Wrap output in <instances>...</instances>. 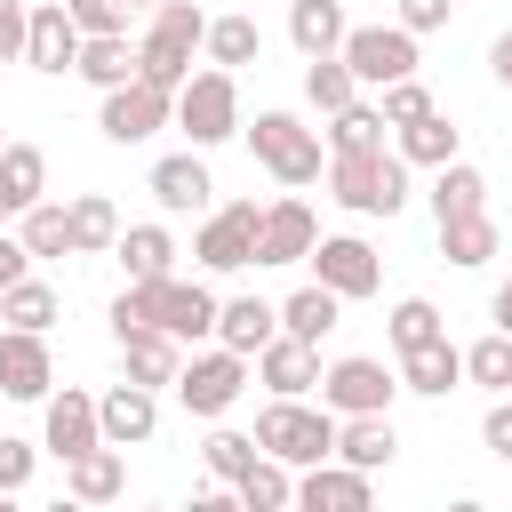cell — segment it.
Segmentation results:
<instances>
[{
    "label": "cell",
    "instance_id": "cell-1",
    "mask_svg": "<svg viewBox=\"0 0 512 512\" xmlns=\"http://www.w3.org/2000/svg\"><path fill=\"white\" fill-rule=\"evenodd\" d=\"M328 192L352 216H400L408 208V160L400 152H328Z\"/></svg>",
    "mask_w": 512,
    "mask_h": 512
},
{
    "label": "cell",
    "instance_id": "cell-2",
    "mask_svg": "<svg viewBox=\"0 0 512 512\" xmlns=\"http://www.w3.org/2000/svg\"><path fill=\"white\" fill-rule=\"evenodd\" d=\"M256 448L264 456H280V464H328L336 456V408L320 400H264V416H256Z\"/></svg>",
    "mask_w": 512,
    "mask_h": 512
},
{
    "label": "cell",
    "instance_id": "cell-3",
    "mask_svg": "<svg viewBox=\"0 0 512 512\" xmlns=\"http://www.w3.org/2000/svg\"><path fill=\"white\" fill-rule=\"evenodd\" d=\"M200 40H208V8H200V0H160V8H152V24H144V40H136L144 80L184 88V80H192V48H200Z\"/></svg>",
    "mask_w": 512,
    "mask_h": 512
},
{
    "label": "cell",
    "instance_id": "cell-4",
    "mask_svg": "<svg viewBox=\"0 0 512 512\" xmlns=\"http://www.w3.org/2000/svg\"><path fill=\"white\" fill-rule=\"evenodd\" d=\"M248 376H256V360H248V352L208 344V352H184V368H176V400H184V416L216 424V416L248 392Z\"/></svg>",
    "mask_w": 512,
    "mask_h": 512
},
{
    "label": "cell",
    "instance_id": "cell-5",
    "mask_svg": "<svg viewBox=\"0 0 512 512\" xmlns=\"http://www.w3.org/2000/svg\"><path fill=\"white\" fill-rule=\"evenodd\" d=\"M176 128H184V144H224V136H240V80L216 64V72H192L184 88H176Z\"/></svg>",
    "mask_w": 512,
    "mask_h": 512
},
{
    "label": "cell",
    "instance_id": "cell-6",
    "mask_svg": "<svg viewBox=\"0 0 512 512\" xmlns=\"http://www.w3.org/2000/svg\"><path fill=\"white\" fill-rule=\"evenodd\" d=\"M248 144H256V160L288 184V192H304V184H320V128H304L296 112H256V128H248Z\"/></svg>",
    "mask_w": 512,
    "mask_h": 512
},
{
    "label": "cell",
    "instance_id": "cell-7",
    "mask_svg": "<svg viewBox=\"0 0 512 512\" xmlns=\"http://www.w3.org/2000/svg\"><path fill=\"white\" fill-rule=\"evenodd\" d=\"M336 56L352 64V80H360V88H392V80H408V72H416V32H408L400 16H392V24H352Z\"/></svg>",
    "mask_w": 512,
    "mask_h": 512
},
{
    "label": "cell",
    "instance_id": "cell-8",
    "mask_svg": "<svg viewBox=\"0 0 512 512\" xmlns=\"http://www.w3.org/2000/svg\"><path fill=\"white\" fill-rule=\"evenodd\" d=\"M96 128L112 136V144H144V136H160V128H176V88H160V80H120V88H104V112H96Z\"/></svg>",
    "mask_w": 512,
    "mask_h": 512
},
{
    "label": "cell",
    "instance_id": "cell-9",
    "mask_svg": "<svg viewBox=\"0 0 512 512\" xmlns=\"http://www.w3.org/2000/svg\"><path fill=\"white\" fill-rule=\"evenodd\" d=\"M392 392H400V368H384L376 352H344V360L320 368V400L336 416H384Z\"/></svg>",
    "mask_w": 512,
    "mask_h": 512
},
{
    "label": "cell",
    "instance_id": "cell-10",
    "mask_svg": "<svg viewBox=\"0 0 512 512\" xmlns=\"http://www.w3.org/2000/svg\"><path fill=\"white\" fill-rule=\"evenodd\" d=\"M256 232H264V208L256 200H224L192 232V264L200 272H240V264H256Z\"/></svg>",
    "mask_w": 512,
    "mask_h": 512
},
{
    "label": "cell",
    "instance_id": "cell-11",
    "mask_svg": "<svg viewBox=\"0 0 512 512\" xmlns=\"http://www.w3.org/2000/svg\"><path fill=\"white\" fill-rule=\"evenodd\" d=\"M152 288V328H168L176 344H208L216 336V312H224V296L208 288V280H144Z\"/></svg>",
    "mask_w": 512,
    "mask_h": 512
},
{
    "label": "cell",
    "instance_id": "cell-12",
    "mask_svg": "<svg viewBox=\"0 0 512 512\" xmlns=\"http://www.w3.org/2000/svg\"><path fill=\"white\" fill-rule=\"evenodd\" d=\"M312 280H328L344 304H360V296H376L384 288V256L368 248V240H352V232H328V240H312Z\"/></svg>",
    "mask_w": 512,
    "mask_h": 512
},
{
    "label": "cell",
    "instance_id": "cell-13",
    "mask_svg": "<svg viewBox=\"0 0 512 512\" xmlns=\"http://www.w3.org/2000/svg\"><path fill=\"white\" fill-rule=\"evenodd\" d=\"M96 440H104L96 392H72V384H64V392H48V400H40V448H48V456H64V464H72V456H80V448H96Z\"/></svg>",
    "mask_w": 512,
    "mask_h": 512
},
{
    "label": "cell",
    "instance_id": "cell-14",
    "mask_svg": "<svg viewBox=\"0 0 512 512\" xmlns=\"http://www.w3.org/2000/svg\"><path fill=\"white\" fill-rule=\"evenodd\" d=\"M80 40H88V32L72 24V8H64V0H40V8H32V24H24V64L56 80V72H72V64H80Z\"/></svg>",
    "mask_w": 512,
    "mask_h": 512
},
{
    "label": "cell",
    "instance_id": "cell-15",
    "mask_svg": "<svg viewBox=\"0 0 512 512\" xmlns=\"http://www.w3.org/2000/svg\"><path fill=\"white\" fill-rule=\"evenodd\" d=\"M256 384L272 392V400H304V392H320V344H304V336H272L264 352H256Z\"/></svg>",
    "mask_w": 512,
    "mask_h": 512
},
{
    "label": "cell",
    "instance_id": "cell-16",
    "mask_svg": "<svg viewBox=\"0 0 512 512\" xmlns=\"http://www.w3.org/2000/svg\"><path fill=\"white\" fill-rule=\"evenodd\" d=\"M48 384H56L48 336L40 328H0V392L8 400H48Z\"/></svg>",
    "mask_w": 512,
    "mask_h": 512
},
{
    "label": "cell",
    "instance_id": "cell-17",
    "mask_svg": "<svg viewBox=\"0 0 512 512\" xmlns=\"http://www.w3.org/2000/svg\"><path fill=\"white\" fill-rule=\"evenodd\" d=\"M96 416H104V440H112V448H144V440L160 432V392L136 384V376H120V384L96 400Z\"/></svg>",
    "mask_w": 512,
    "mask_h": 512
},
{
    "label": "cell",
    "instance_id": "cell-18",
    "mask_svg": "<svg viewBox=\"0 0 512 512\" xmlns=\"http://www.w3.org/2000/svg\"><path fill=\"white\" fill-rule=\"evenodd\" d=\"M152 200L168 208V216H200L208 208V192H216V176H208V160H200V144L192 152H168V160H152Z\"/></svg>",
    "mask_w": 512,
    "mask_h": 512
},
{
    "label": "cell",
    "instance_id": "cell-19",
    "mask_svg": "<svg viewBox=\"0 0 512 512\" xmlns=\"http://www.w3.org/2000/svg\"><path fill=\"white\" fill-rule=\"evenodd\" d=\"M296 504L304 512H368V472L328 456V464H304L296 472Z\"/></svg>",
    "mask_w": 512,
    "mask_h": 512
},
{
    "label": "cell",
    "instance_id": "cell-20",
    "mask_svg": "<svg viewBox=\"0 0 512 512\" xmlns=\"http://www.w3.org/2000/svg\"><path fill=\"white\" fill-rule=\"evenodd\" d=\"M312 240H320L312 208H304V200H272V208H264V232H256V264H304Z\"/></svg>",
    "mask_w": 512,
    "mask_h": 512
},
{
    "label": "cell",
    "instance_id": "cell-21",
    "mask_svg": "<svg viewBox=\"0 0 512 512\" xmlns=\"http://www.w3.org/2000/svg\"><path fill=\"white\" fill-rule=\"evenodd\" d=\"M120 488H128V448H112V440H96V448H80L64 464V496L72 504H112Z\"/></svg>",
    "mask_w": 512,
    "mask_h": 512
},
{
    "label": "cell",
    "instance_id": "cell-22",
    "mask_svg": "<svg viewBox=\"0 0 512 512\" xmlns=\"http://www.w3.org/2000/svg\"><path fill=\"white\" fill-rule=\"evenodd\" d=\"M176 368H184V344L168 336V328H128L120 336V376H136V384H176Z\"/></svg>",
    "mask_w": 512,
    "mask_h": 512
},
{
    "label": "cell",
    "instance_id": "cell-23",
    "mask_svg": "<svg viewBox=\"0 0 512 512\" xmlns=\"http://www.w3.org/2000/svg\"><path fill=\"white\" fill-rule=\"evenodd\" d=\"M464 384V352L448 344V336H432V344H416V352H400V392H424V400H448Z\"/></svg>",
    "mask_w": 512,
    "mask_h": 512
},
{
    "label": "cell",
    "instance_id": "cell-24",
    "mask_svg": "<svg viewBox=\"0 0 512 512\" xmlns=\"http://www.w3.org/2000/svg\"><path fill=\"white\" fill-rule=\"evenodd\" d=\"M32 200H48V152L40 144H8L0 152V224H16Z\"/></svg>",
    "mask_w": 512,
    "mask_h": 512
},
{
    "label": "cell",
    "instance_id": "cell-25",
    "mask_svg": "<svg viewBox=\"0 0 512 512\" xmlns=\"http://www.w3.org/2000/svg\"><path fill=\"white\" fill-rule=\"evenodd\" d=\"M72 72H80V80H88V88L104 96V88L136 80V72H144V56H136V40H128V32H88V40H80V64H72Z\"/></svg>",
    "mask_w": 512,
    "mask_h": 512
},
{
    "label": "cell",
    "instance_id": "cell-26",
    "mask_svg": "<svg viewBox=\"0 0 512 512\" xmlns=\"http://www.w3.org/2000/svg\"><path fill=\"white\" fill-rule=\"evenodd\" d=\"M112 256H120L128 280H168V272H176V232H168V224H120Z\"/></svg>",
    "mask_w": 512,
    "mask_h": 512
},
{
    "label": "cell",
    "instance_id": "cell-27",
    "mask_svg": "<svg viewBox=\"0 0 512 512\" xmlns=\"http://www.w3.org/2000/svg\"><path fill=\"white\" fill-rule=\"evenodd\" d=\"M280 336V304H264V296H224V312H216V344H232V352H264Z\"/></svg>",
    "mask_w": 512,
    "mask_h": 512
},
{
    "label": "cell",
    "instance_id": "cell-28",
    "mask_svg": "<svg viewBox=\"0 0 512 512\" xmlns=\"http://www.w3.org/2000/svg\"><path fill=\"white\" fill-rule=\"evenodd\" d=\"M336 456L360 464V472H384L400 456V432H392V408L384 416H336Z\"/></svg>",
    "mask_w": 512,
    "mask_h": 512
},
{
    "label": "cell",
    "instance_id": "cell-29",
    "mask_svg": "<svg viewBox=\"0 0 512 512\" xmlns=\"http://www.w3.org/2000/svg\"><path fill=\"white\" fill-rule=\"evenodd\" d=\"M344 32H352L344 0H288V40H296V56H336Z\"/></svg>",
    "mask_w": 512,
    "mask_h": 512
},
{
    "label": "cell",
    "instance_id": "cell-30",
    "mask_svg": "<svg viewBox=\"0 0 512 512\" xmlns=\"http://www.w3.org/2000/svg\"><path fill=\"white\" fill-rule=\"evenodd\" d=\"M496 248H504V232H496V216H488V208H472V216H440V256H448V264L480 272Z\"/></svg>",
    "mask_w": 512,
    "mask_h": 512
},
{
    "label": "cell",
    "instance_id": "cell-31",
    "mask_svg": "<svg viewBox=\"0 0 512 512\" xmlns=\"http://www.w3.org/2000/svg\"><path fill=\"white\" fill-rule=\"evenodd\" d=\"M472 208H488V176L456 152L448 168H432V224H440V216H472Z\"/></svg>",
    "mask_w": 512,
    "mask_h": 512
},
{
    "label": "cell",
    "instance_id": "cell-32",
    "mask_svg": "<svg viewBox=\"0 0 512 512\" xmlns=\"http://www.w3.org/2000/svg\"><path fill=\"white\" fill-rule=\"evenodd\" d=\"M336 312H344V296H336L328 280H304V288L280 304V328H288V336H304V344H320V336L336 328Z\"/></svg>",
    "mask_w": 512,
    "mask_h": 512
},
{
    "label": "cell",
    "instance_id": "cell-33",
    "mask_svg": "<svg viewBox=\"0 0 512 512\" xmlns=\"http://www.w3.org/2000/svg\"><path fill=\"white\" fill-rule=\"evenodd\" d=\"M232 504H248V512H280V504H296V464L256 456V464L232 480Z\"/></svg>",
    "mask_w": 512,
    "mask_h": 512
},
{
    "label": "cell",
    "instance_id": "cell-34",
    "mask_svg": "<svg viewBox=\"0 0 512 512\" xmlns=\"http://www.w3.org/2000/svg\"><path fill=\"white\" fill-rule=\"evenodd\" d=\"M392 152H400V160H408V168H448V160H456V128H448V112H440V104H432V112H424V120H408V128H400V144H392Z\"/></svg>",
    "mask_w": 512,
    "mask_h": 512
},
{
    "label": "cell",
    "instance_id": "cell-35",
    "mask_svg": "<svg viewBox=\"0 0 512 512\" xmlns=\"http://www.w3.org/2000/svg\"><path fill=\"white\" fill-rule=\"evenodd\" d=\"M16 232H24L32 256H80V248H72V200H32V208L16 216Z\"/></svg>",
    "mask_w": 512,
    "mask_h": 512
},
{
    "label": "cell",
    "instance_id": "cell-36",
    "mask_svg": "<svg viewBox=\"0 0 512 512\" xmlns=\"http://www.w3.org/2000/svg\"><path fill=\"white\" fill-rule=\"evenodd\" d=\"M56 312H64V296H56L48 280H32V272L0 288V320H8V328H40V336H48V328H56Z\"/></svg>",
    "mask_w": 512,
    "mask_h": 512
},
{
    "label": "cell",
    "instance_id": "cell-37",
    "mask_svg": "<svg viewBox=\"0 0 512 512\" xmlns=\"http://www.w3.org/2000/svg\"><path fill=\"white\" fill-rule=\"evenodd\" d=\"M200 48H208V64L232 72V64H256L264 56V32H256V16H208V40Z\"/></svg>",
    "mask_w": 512,
    "mask_h": 512
},
{
    "label": "cell",
    "instance_id": "cell-38",
    "mask_svg": "<svg viewBox=\"0 0 512 512\" xmlns=\"http://www.w3.org/2000/svg\"><path fill=\"white\" fill-rule=\"evenodd\" d=\"M352 96H360V80H352L344 56H304V104L312 112H344Z\"/></svg>",
    "mask_w": 512,
    "mask_h": 512
},
{
    "label": "cell",
    "instance_id": "cell-39",
    "mask_svg": "<svg viewBox=\"0 0 512 512\" xmlns=\"http://www.w3.org/2000/svg\"><path fill=\"white\" fill-rule=\"evenodd\" d=\"M112 240H120V208L104 192H80L72 200V248L80 256H112Z\"/></svg>",
    "mask_w": 512,
    "mask_h": 512
},
{
    "label": "cell",
    "instance_id": "cell-40",
    "mask_svg": "<svg viewBox=\"0 0 512 512\" xmlns=\"http://www.w3.org/2000/svg\"><path fill=\"white\" fill-rule=\"evenodd\" d=\"M384 144V104H344V112H328V152H376Z\"/></svg>",
    "mask_w": 512,
    "mask_h": 512
},
{
    "label": "cell",
    "instance_id": "cell-41",
    "mask_svg": "<svg viewBox=\"0 0 512 512\" xmlns=\"http://www.w3.org/2000/svg\"><path fill=\"white\" fill-rule=\"evenodd\" d=\"M256 456H264V448H256V432H224V424H216V432L200 440V464H208V480H216V488H232Z\"/></svg>",
    "mask_w": 512,
    "mask_h": 512
},
{
    "label": "cell",
    "instance_id": "cell-42",
    "mask_svg": "<svg viewBox=\"0 0 512 512\" xmlns=\"http://www.w3.org/2000/svg\"><path fill=\"white\" fill-rule=\"evenodd\" d=\"M464 384H480V392H512V336H504V328H488V336L464 352Z\"/></svg>",
    "mask_w": 512,
    "mask_h": 512
},
{
    "label": "cell",
    "instance_id": "cell-43",
    "mask_svg": "<svg viewBox=\"0 0 512 512\" xmlns=\"http://www.w3.org/2000/svg\"><path fill=\"white\" fill-rule=\"evenodd\" d=\"M384 336H392V352H416V344H432V336H448V328H440V304L400 296V304H392V320H384Z\"/></svg>",
    "mask_w": 512,
    "mask_h": 512
},
{
    "label": "cell",
    "instance_id": "cell-44",
    "mask_svg": "<svg viewBox=\"0 0 512 512\" xmlns=\"http://www.w3.org/2000/svg\"><path fill=\"white\" fill-rule=\"evenodd\" d=\"M376 104H384V128H408V120H424L432 112V88L408 72V80H392V88H376Z\"/></svg>",
    "mask_w": 512,
    "mask_h": 512
},
{
    "label": "cell",
    "instance_id": "cell-45",
    "mask_svg": "<svg viewBox=\"0 0 512 512\" xmlns=\"http://www.w3.org/2000/svg\"><path fill=\"white\" fill-rule=\"evenodd\" d=\"M80 32H128V0H64Z\"/></svg>",
    "mask_w": 512,
    "mask_h": 512
},
{
    "label": "cell",
    "instance_id": "cell-46",
    "mask_svg": "<svg viewBox=\"0 0 512 512\" xmlns=\"http://www.w3.org/2000/svg\"><path fill=\"white\" fill-rule=\"evenodd\" d=\"M32 456H40L32 440H0V488H8V496L32 488Z\"/></svg>",
    "mask_w": 512,
    "mask_h": 512
},
{
    "label": "cell",
    "instance_id": "cell-47",
    "mask_svg": "<svg viewBox=\"0 0 512 512\" xmlns=\"http://www.w3.org/2000/svg\"><path fill=\"white\" fill-rule=\"evenodd\" d=\"M24 24H32V0H0V64L24 56Z\"/></svg>",
    "mask_w": 512,
    "mask_h": 512
},
{
    "label": "cell",
    "instance_id": "cell-48",
    "mask_svg": "<svg viewBox=\"0 0 512 512\" xmlns=\"http://www.w3.org/2000/svg\"><path fill=\"white\" fill-rule=\"evenodd\" d=\"M448 8H456V0H400V24L424 40V32H440V24H448Z\"/></svg>",
    "mask_w": 512,
    "mask_h": 512
},
{
    "label": "cell",
    "instance_id": "cell-49",
    "mask_svg": "<svg viewBox=\"0 0 512 512\" xmlns=\"http://www.w3.org/2000/svg\"><path fill=\"white\" fill-rule=\"evenodd\" d=\"M480 440H488V456H504V464H512V400H496V408L480 416Z\"/></svg>",
    "mask_w": 512,
    "mask_h": 512
},
{
    "label": "cell",
    "instance_id": "cell-50",
    "mask_svg": "<svg viewBox=\"0 0 512 512\" xmlns=\"http://www.w3.org/2000/svg\"><path fill=\"white\" fill-rule=\"evenodd\" d=\"M24 264H32L24 232H0V288H8V280H24Z\"/></svg>",
    "mask_w": 512,
    "mask_h": 512
},
{
    "label": "cell",
    "instance_id": "cell-51",
    "mask_svg": "<svg viewBox=\"0 0 512 512\" xmlns=\"http://www.w3.org/2000/svg\"><path fill=\"white\" fill-rule=\"evenodd\" d=\"M488 72H496V88H512V32L488 40Z\"/></svg>",
    "mask_w": 512,
    "mask_h": 512
},
{
    "label": "cell",
    "instance_id": "cell-52",
    "mask_svg": "<svg viewBox=\"0 0 512 512\" xmlns=\"http://www.w3.org/2000/svg\"><path fill=\"white\" fill-rule=\"evenodd\" d=\"M488 312H496V328H504V336H512V280H504V288H496V304H488Z\"/></svg>",
    "mask_w": 512,
    "mask_h": 512
},
{
    "label": "cell",
    "instance_id": "cell-53",
    "mask_svg": "<svg viewBox=\"0 0 512 512\" xmlns=\"http://www.w3.org/2000/svg\"><path fill=\"white\" fill-rule=\"evenodd\" d=\"M136 8H160V0H128V16H136Z\"/></svg>",
    "mask_w": 512,
    "mask_h": 512
},
{
    "label": "cell",
    "instance_id": "cell-54",
    "mask_svg": "<svg viewBox=\"0 0 512 512\" xmlns=\"http://www.w3.org/2000/svg\"><path fill=\"white\" fill-rule=\"evenodd\" d=\"M8 144H16V136H8V128H0V152H8Z\"/></svg>",
    "mask_w": 512,
    "mask_h": 512
},
{
    "label": "cell",
    "instance_id": "cell-55",
    "mask_svg": "<svg viewBox=\"0 0 512 512\" xmlns=\"http://www.w3.org/2000/svg\"><path fill=\"white\" fill-rule=\"evenodd\" d=\"M0 504H8V488H0Z\"/></svg>",
    "mask_w": 512,
    "mask_h": 512
},
{
    "label": "cell",
    "instance_id": "cell-56",
    "mask_svg": "<svg viewBox=\"0 0 512 512\" xmlns=\"http://www.w3.org/2000/svg\"><path fill=\"white\" fill-rule=\"evenodd\" d=\"M0 328H8V320H0Z\"/></svg>",
    "mask_w": 512,
    "mask_h": 512
}]
</instances>
